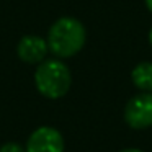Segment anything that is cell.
I'll use <instances>...</instances> for the list:
<instances>
[{
	"label": "cell",
	"mask_w": 152,
	"mask_h": 152,
	"mask_svg": "<svg viewBox=\"0 0 152 152\" xmlns=\"http://www.w3.org/2000/svg\"><path fill=\"white\" fill-rule=\"evenodd\" d=\"M46 41L54 56L59 59H67L82 51L87 41V31L82 21L77 18L62 17L51 25Z\"/></svg>",
	"instance_id": "1"
},
{
	"label": "cell",
	"mask_w": 152,
	"mask_h": 152,
	"mask_svg": "<svg viewBox=\"0 0 152 152\" xmlns=\"http://www.w3.org/2000/svg\"><path fill=\"white\" fill-rule=\"evenodd\" d=\"M34 85L43 96L51 100L62 98L72 85L70 69L57 59H44L34 70Z\"/></svg>",
	"instance_id": "2"
},
{
	"label": "cell",
	"mask_w": 152,
	"mask_h": 152,
	"mask_svg": "<svg viewBox=\"0 0 152 152\" xmlns=\"http://www.w3.org/2000/svg\"><path fill=\"white\" fill-rule=\"evenodd\" d=\"M124 121L136 131L152 128V93L141 92L126 103Z\"/></svg>",
	"instance_id": "3"
},
{
	"label": "cell",
	"mask_w": 152,
	"mask_h": 152,
	"mask_svg": "<svg viewBox=\"0 0 152 152\" xmlns=\"http://www.w3.org/2000/svg\"><path fill=\"white\" fill-rule=\"evenodd\" d=\"M26 152H64V137L53 126L34 129L26 141Z\"/></svg>",
	"instance_id": "4"
},
{
	"label": "cell",
	"mask_w": 152,
	"mask_h": 152,
	"mask_svg": "<svg viewBox=\"0 0 152 152\" xmlns=\"http://www.w3.org/2000/svg\"><path fill=\"white\" fill-rule=\"evenodd\" d=\"M48 53H49V46L48 41L36 34H26L20 39L17 46V54L25 64H31V66H38L46 59Z\"/></svg>",
	"instance_id": "5"
},
{
	"label": "cell",
	"mask_w": 152,
	"mask_h": 152,
	"mask_svg": "<svg viewBox=\"0 0 152 152\" xmlns=\"http://www.w3.org/2000/svg\"><path fill=\"white\" fill-rule=\"evenodd\" d=\"M131 79L137 90L152 93V62H139L132 69Z\"/></svg>",
	"instance_id": "6"
},
{
	"label": "cell",
	"mask_w": 152,
	"mask_h": 152,
	"mask_svg": "<svg viewBox=\"0 0 152 152\" xmlns=\"http://www.w3.org/2000/svg\"><path fill=\"white\" fill-rule=\"evenodd\" d=\"M0 152H26V147H23L18 142H5L0 147Z\"/></svg>",
	"instance_id": "7"
},
{
	"label": "cell",
	"mask_w": 152,
	"mask_h": 152,
	"mask_svg": "<svg viewBox=\"0 0 152 152\" xmlns=\"http://www.w3.org/2000/svg\"><path fill=\"white\" fill-rule=\"evenodd\" d=\"M119 152H144V151H141V149H134V147H131V149H123V151H119Z\"/></svg>",
	"instance_id": "8"
},
{
	"label": "cell",
	"mask_w": 152,
	"mask_h": 152,
	"mask_svg": "<svg viewBox=\"0 0 152 152\" xmlns=\"http://www.w3.org/2000/svg\"><path fill=\"white\" fill-rule=\"evenodd\" d=\"M144 2H145V7H147V10L152 13V0H144Z\"/></svg>",
	"instance_id": "9"
},
{
	"label": "cell",
	"mask_w": 152,
	"mask_h": 152,
	"mask_svg": "<svg viewBox=\"0 0 152 152\" xmlns=\"http://www.w3.org/2000/svg\"><path fill=\"white\" fill-rule=\"evenodd\" d=\"M149 43H151V46H152V28H151V31H149Z\"/></svg>",
	"instance_id": "10"
}]
</instances>
